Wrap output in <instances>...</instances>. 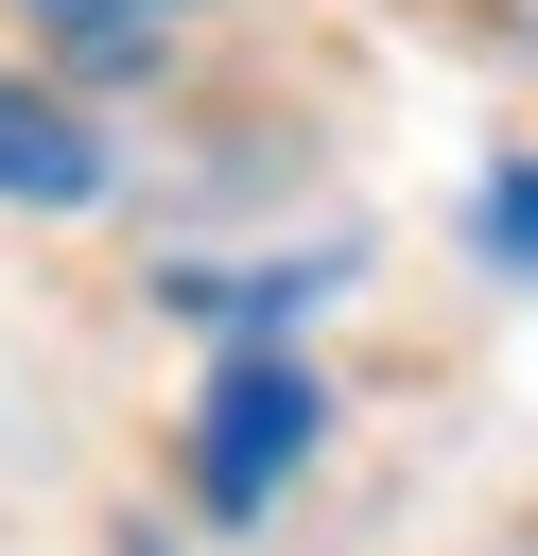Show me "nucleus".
<instances>
[{"mask_svg": "<svg viewBox=\"0 0 538 556\" xmlns=\"http://www.w3.org/2000/svg\"><path fill=\"white\" fill-rule=\"evenodd\" d=\"M87 191H104V139L52 87H0V208H87Z\"/></svg>", "mask_w": 538, "mask_h": 556, "instance_id": "obj_2", "label": "nucleus"}, {"mask_svg": "<svg viewBox=\"0 0 538 556\" xmlns=\"http://www.w3.org/2000/svg\"><path fill=\"white\" fill-rule=\"evenodd\" d=\"M295 452H312V382H295L278 348H243V365L208 382V434H191V486H208V521H260V504L295 486Z\"/></svg>", "mask_w": 538, "mask_h": 556, "instance_id": "obj_1", "label": "nucleus"}, {"mask_svg": "<svg viewBox=\"0 0 538 556\" xmlns=\"http://www.w3.org/2000/svg\"><path fill=\"white\" fill-rule=\"evenodd\" d=\"M174 17H191V0H35V35H52V52H87V70H121V52H156Z\"/></svg>", "mask_w": 538, "mask_h": 556, "instance_id": "obj_3", "label": "nucleus"}, {"mask_svg": "<svg viewBox=\"0 0 538 556\" xmlns=\"http://www.w3.org/2000/svg\"><path fill=\"white\" fill-rule=\"evenodd\" d=\"M486 243H503V261H538V156H521V174L486 191Z\"/></svg>", "mask_w": 538, "mask_h": 556, "instance_id": "obj_4", "label": "nucleus"}]
</instances>
